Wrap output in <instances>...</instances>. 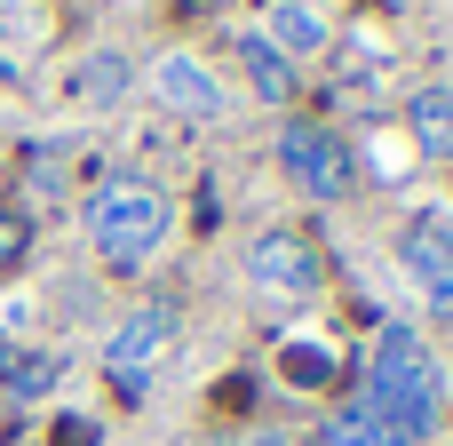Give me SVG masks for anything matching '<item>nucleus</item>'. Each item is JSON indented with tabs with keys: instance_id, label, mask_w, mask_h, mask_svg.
I'll return each mask as SVG.
<instances>
[{
	"instance_id": "obj_1",
	"label": "nucleus",
	"mask_w": 453,
	"mask_h": 446,
	"mask_svg": "<svg viewBox=\"0 0 453 446\" xmlns=\"http://www.w3.org/2000/svg\"><path fill=\"white\" fill-rule=\"evenodd\" d=\"M438 407H446V383H438L430 343L414 327H382L374 335V359H366V415L398 446H422L438 431Z\"/></svg>"
},
{
	"instance_id": "obj_2",
	"label": "nucleus",
	"mask_w": 453,
	"mask_h": 446,
	"mask_svg": "<svg viewBox=\"0 0 453 446\" xmlns=\"http://www.w3.org/2000/svg\"><path fill=\"white\" fill-rule=\"evenodd\" d=\"M167 223H175V207H167V192L143 184V176H111V184H96V200H88V239H96V255L119 263V271H135L143 255H159Z\"/></svg>"
},
{
	"instance_id": "obj_3",
	"label": "nucleus",
	"mask_w": 453,
	"mask_h": 446,
	"mask_svg": "<svg viewBox=\"0 0 453 446\" xmlns=\"http://www.w3.org/2000/svg\"><path fill=\"white\" fill-rule=\"evenodd\" d=\"M279 160H287V176L311 200H350V184H358V152L334 128H319V120H287L279 128Z\"/></svg>"
},
{
	"instance_id": "obj_4",
	"label": "nucleus",
	"mask_w": 453,
	"mask_h": 446,
	"mask_svg": "<svg viewBox=\"0 0 453 446\" xmlns=\"http://www.w3.org/2000/svg\"><path fill=\"white\" fill-rule=\"evenodd\" d=\"M167 351H175V311H167V303H135V311L111 327V343H104V375H111L127 399H143V383L159 375Z\"/></svg>"
},
{
	"instance_id": "obj_5",
	"label": "nucleus",
	"mask_w": 453,
	"mask_h": 446,
	"mask_svg": "<svg viewBox=\"0 0 453 446\" xmlns=\"http://www.w3.org/2000/svg\"><path fill=\"white\" fill-rule=\"evenodd\" d=\"M247 279H255L263 295L303 303V295H319L326 263H319V247H311L303 231H255V247H247Z\"/></svg>"
},
{
	"instance_id": "obj_6",
	"label": "nucleus",
	"mask_w": 453,
	"mask_h": 446,
	"mask_svg": "<svg viewBox=\"0 0 453 446\" xmlns=\"http://www.w3.org/2000/svg\"><path fill=\"white\" fill-rule=\"evenodd\" d=\"M398 263H406V279L422 287V303L453 319V223L446 215H414L406 231H398Z\"/></svg>"
},
{
	"instance_id": "obj_7",
	"label": "nucleus",
	"mask_w": 453,
	"mask_h": 446,
	"mask_svg": "<svg viewBox=\"0 0 453 446\" xmlns=\"http://www.w3.org/2000/svg\"><path fill=\"white\" fill-rule=\"evenodd\" d=\"M151 96L167 104V112H183V120H223V88H215V72L199 64V56H159L151 64Z\"/></svg>"
},
{
	"instance_id": "obj_8",
	"label": "nucleus",
	"mask_w": 453,
	"mask_h": 446,
	"mask_svg": "<svg viewBox=\"0 0 453 446\" xmlns=\"http://www.w3.org/2000/svg\"><path fill=\"white\" fill-rule=\"evenodd\" d=\"M406 128H414V152L422 160H453V88H414Z\"/></svg>"
},
{
	"instance_id": "obj_9",
	"label": "nucleus",
	"mask_w": 453,
	"mask_h": 446,
	"mask_svg": "<svg viewBox=\"0 0 453 446\" xmlns=\"http://www.w3.org/2000/svg\"><path fill=\"white\" fill-rule=\"evenodd\" d=\"M239 64H247V80H255V96L263 104H287L303 80H295V56H279L271 40H239Z\"/></svg>"
},
{
	"instance_id": "obj_10",
	"label": "nucleus",
	"mask_w": 453,
	"mask_h": 446,
	"mask_svg": "<svg viewBox=\"0 0 453 446\" xmlns=\"http://www.w3.org/2000/svg\"><path fill=\"white\" fill-rule=\"evenodd\" d=\"M72 96H80V104H96V112H104V104H119V96H127V56H111V48H104V56H88V64L72 72Z\"/></svg>"
},
{
	"instance_id": "obj_11",
	"label": "nucleus",
	"mask_w": 453,
	"mask_h": 446,
	"mask_svg": "<svg viewBox=\"0 0 453 446\" xmlns=\"http://www.w3.org/2000/svg\"><path fill=\"white\" fill-rule=\"evenodd\" d=\"M271 48H279V56H287V48H295V56H311V48H326V24H319L311 8H295V0H287V8H271Z\"/></svg>"
},
{
	"instance_id": "obj_12",
	"label": "nucleus",
	"mask_w": 453,
	"mask_h": 446,
	"mask_svg": "<svg viewBox=\"0 0 453 446\" xmlns=\"http://www.w3.org/2000/svg\"><path fill=\"white\" fill-rule=\"evenodd\" d=\"M319 446H398L374 415H366V399L358 407H342V415H326V431H319Z\"/></svg>"
},
{
	"instance_id": "obj_13",
	"label": "nucleus",
	"mask_w": 453,
	"mask_h": 446,
	"mask_svg": "<svg viewBox=\"0 0 453 446\" xmlns=\"http://www.w3.org/2000/svg\"><path fill=\"white\" fill-rule=\"evenodd\" d=\"M48 383H56V359H48V351H32V359H8V391H16V399H40Z\"/></svg>"
},
{
	"instance_id": "obj_14",
	"label": "nucleus",
	"mask_w": 453,
	"mask_h": 446,
	"mask_svg": "<svg viewBox=\"0 0 453 446\" xmlns=\"http://www.w3.org/2000/svg\"><path fill=\"white\" fill-rule=\"evenodd\" d=\"M24 247H32V223H24V215H8V207H0V271H8V263H16V255H24Z\"/></svg>"
},
{
	"instance_id": "obj_15",
	"label": "nucleus",
	"mask_w": 453,
	"mask_h": 446,
	"mask_svg": "<svg viewBox=\"0 0 453 446\" xmlns=\"http://www.w3.org/2000/svg\"><path fill=\"white\" fill-rule=\"evenodd\" d=\"M223 446H239V439H223Z\"/></svg>"
}]
</instances>
